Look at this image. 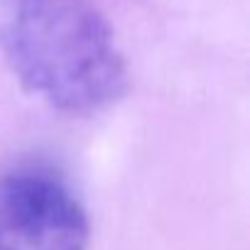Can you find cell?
Here are the masks:
<instances>
[{"label": "cell", "mask_w": 250, "mask_h": 250, "mask_svg": "<svg viewBox=\"0 0 250 250\" xmlns=\"http://www.w3.org/2000/svg\"><path fill=\"white\" fill-rule=\"evenodd\" d=\"M88 218L79 199L44 172L0 177V250H86Z\"/></svg>", "instance_id": "cell-2"}, {"label": "cell", "mask_w": 250, "mask_h": 250, "mask_svg": "<svg viewBox=\"0 0 250 250\" xmlns=\"http://www.w3.org/2000/svg\"><path fill=\"white\" fill-rule=\"evenodd\" d=\"M0 49L25 91L64 113H96L128 88L125 59L93 0H0Z\"/></svg>", "instance_id": "cell-1"}]
</instances>
